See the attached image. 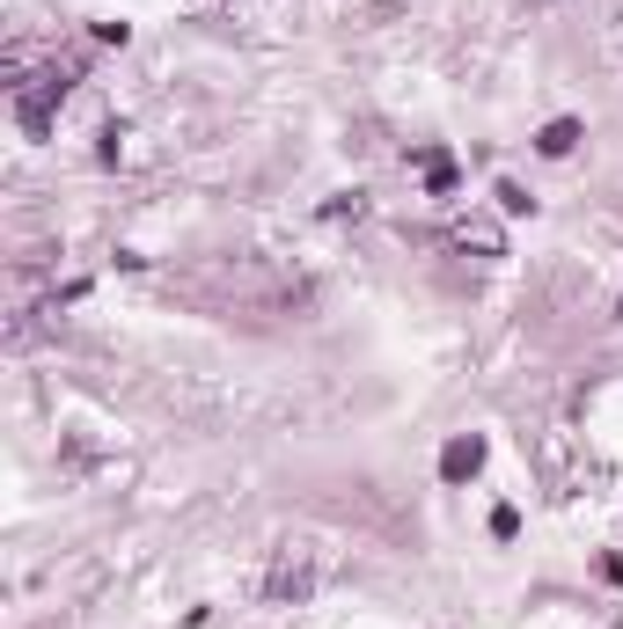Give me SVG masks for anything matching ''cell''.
<instances>
[{
  "mask_svg": "<svg viewBox=\"0 0 623 629\" xmlns=\"http://www.w3.org/2000/svg\"><path fill=\"white\" fill-rule=\"evenodd\" d=\"M316 578H323V549L316 542H286L279 557H271V571H265V600L271 608H301V600L316 593Z\"/></svg>",
  "mask_w": 623,
  "mask_h": 629,
  "instance_id": "obj_1",
  "label": "cell"
},
{
  "mask_svg": "<svg viewBox=\"0 0 623 629\" xmlns=\"http://www.w3.org/2000/svg\"><path fill=\"white\" fill-rule=\"evenodd\" d=\"M67 88H73V73H37L30 88H16V124L22 132H30V140H44V132H52V110L67 103Z\"/></svg>",
  "mask_w": 623,
  "mask_h": 629,
  "instance_id": "obj_2",
  "label": "cell"
},
{
  "mask_svg": "<svg viewBox=\"0 0 623 629\" xmlns=\"http://www.w3.org/2000/svg\"><path fill=\"white\" fill-rule=\"evenodd\" d=\"M477 469H484V439L477 432H463V439H447V447H441V476H447V483H469Z\"/></svg>",
  "mask_w": 623,
  "mask_h": 629,
  "instance_id": "obj_3",
  "label": "cell"
},
{
  "mask_svg": "<svg viewBox=\"0 0 623 629\" xmlns=\"http://www.w3.org/2000/svg\"><path fill=\"white\" fill-rule=\"evenodd\" d=\"M535 147H543V154H572V147H580V118H551Z\"/></svg>",
  "mask_w": 623,
  "mask_h": 629,
  "instance_id": "obj_4",
  "label": "cell"
},
{
  "mask_svg": "<svg viewBox=\"0 0 623 629\" xmlns=\"http://www.w3.org/2000/svg\"><path fill=\"white\" fill-rule=\"evenodd\" d=\"M418 169H426V183H433V191H455V161H447L441 147H426V154H418Z\"/></svg>",
  "mask_w": 623,
  "mask_h": 629,
  "instance_id": "obj_5",
  "label": "cell"
}]
</instances>
